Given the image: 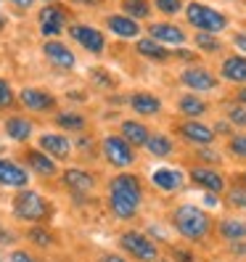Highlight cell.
Instances as JSON below:
<instances>
[{
  "instance_id": "obj_16",
  "label": "cell",
  "mask_w": 246,
  "mask_h": 262,
  "mask_svg": "<svg viewBox=\"0 0 246 262\" xmlns=\"http://www.w3.org/2000/svg\"><path fill=\"white\" fill-rule=\"evenodd\" d=\"M222 77L230 82H246V58L243 56H230L222 61Z\"/></svg>"
},
{
  "instance_id": "obj_32",
  "label": "cell",
  "mask_w": 246,
  "mask_h": 262,
  "mask_svg": "<svg viewBox=\"0 0 246 262\" xmlns=\"http://www.w3.org/2000/svg\"><path fill=\"white\" fill-rule=\"evenodd\" d=\"M228 119L233 122V125H238V127H246V106L241 103V106H230L228 109Z\"/></svg>"
},
{
  "instance_id": "obj_27",
  "label": "cell",
  "mask_w": 246,
  "mask_h": 262,
  "mask_svg": "<svg viewBox=\"0 0 246 262\" xmlns=\"http://www.w3.org/2000/svg\"><path fill=\"white\" fill-rule=\"evenodd\" d=\"M29 164H32V169L40 175H56V164L40 151H29Z\"/></svg>"
},
{
  "instance_id": "obj_5",
  "label": "cell",
  "mask_w": 246,
  "mask_h": 262,
  "mask_svg": "<svg viewBox=\"0 0 246 262\" xmlns=\"http://www.w3.org/2000/svg\"><path fill=\"white\" fill-rule=\"evenodd\" d=\"M13 212H16L19 220H27V223H35V220H42L48 207H45L42 196L35 193V191H21L16 199H13Z\"/></svg>"
},
{
  "instance_id": "obj_37",
  "label": "cell",
  "mask_w": 246,
  "mask_h": 262,
  "mask_svg": "<svg viewBox=\"0 0 246 262\" xmlns=\"http://www.w3.org/2000/svg\"><path fill=\"white\" fill-rule=\"evenodd\" d=\"M8 262H37V259L32 254H27V252H13Z\"/></svg>"
},
{
  "instance_id": "obj_1",
  "label": "cell",
  "mask_w": 246,
  "mask_h": 262,
  "mask_svg": "<svg viewBox=\"0 0 246 262\" xmlns=\"http://www.w3.org/2000/svg\"><path fill=\"white\" fill-rule=\"evenodd\" d=\"M141 180L135 175H117L109 186V207L119 220H130L141 207Z\"/></svg>"
},
{
  "instance_id": "obj_7",
  "label": "cell",
  "mask_w": 246,
  "mask_h": 262,
  "mask_svg": "<svg viewBox=\"0 0 246 262\" xmlns=\"http://www.w3.org/2000/svg\"><path fill=\"white\" fill-rule=\"evenodd\" d=\"M72 37L80 42L82 48H87L90 53H101V51H103V45H106V40H103V35L98 32V29L85 27V24L72 27Z\"/></svg>"
},
{
  "instance_id": "obj_4",
  "label": "cell",
  "mask_w": 246,
  "mask_h": 262,
  "mask_svg": "<svg viewBox=\"0 0 246 262\" xmlns=\"http://www.w3.org/2000/svg\"><path fill=\"white\" fill-rule=\"evenodd\" d=\"M119 244H122V249H125L127 254H132L135 259H141V262H156V257H159L156 244H153L148 236H143V233H135V230L122 233Z\"/></svg>"
},
{
  "instance_id": "obj_21",
  "label": "cell",
  "mask_w": 246,
  "mask_h": 262,
  "mask_svg": "<svg viewBox=\"0 0 246 262\" xmlns=\"http://www.w3.org/2000/svg\"><path fill=\"white\" fill-rule=\"evenodd\" d=\"M122 133H125V141L132 143V146H146L148 135H151L146 130V125H141V122H125V125H122Z\"/></svg>"
},
{
  "instance_id": "obj_10",
  "label": "cell",
  "mask_w": 246,
  "mask_h": 262,
  "mask_svg": "<svg viewBox=\"0 0 246 262\" xmlns=\"http://www.w3.org/2000/svg\"><path fill=\"white\" fill-rule=\"evenodd\" d=\"M21 101H24L27 109H32V112H51L56 106L53 96H48L45 90H35V88H24L21 90Z\"/></svg>"
},
{
  "instance_id": "obj_22",
  "label": "cell",
  "mask_w": 246,
  "mask_h": 262,
  "mask_svg": "<svg viewBox=\"0 0 246 262\" xmlns=\"http://www.w3.org/2000/svg\"><path fill=\"white\" fill-rule=\"evenodd\" d=\"M130 103H132V109H135L138 114H159V112H162V101L153 98V96H148V93L132 96Z\"/></svg>"
},
{
  "instance_id": "obj_18",
  "label": "cell",
  "mask_w": 246,
  "mask_h": 262,
  "mask_svg": "<svg viewBox=\"0 0 246 262\" xmlns=\"http://www.w3.org/2000/svg\"><path fill=\"white\" fill-rule=\"evenodd\" d=\"M64 183L72 191L85 193V191L93 188V175L85 172V169H66V172H64Z\"/></svg>"
},
{
  "instance_id": "obj_35",
  "label": "cell",
  "mask_w": 246,
  "mask_h": 262,
  "mask_svg": "<svg viewBox=\"0 0 246 262\" xmlns=\"http://www.w3.org/2000/svg\"><path fill=\"white\" fill-rule=\"evenodd\" d=\"M11 101H13V93H11L8 82L0 80V109H6V106H11Z\"/></svg>"
},
{
  "instance_id": "obj_6",
  "label": "cell",
  "mask_w": 246,
  "mask_h": 262,
  "mask_svg": "<svg viewBox=\"0 0 246 262\" xmlns=\"http://www.w3.org/2000/svg\"><path fill=\"white\" fill-rule=\"evenodd\" d=\"M103 157L109 159L114 167H127L135 162V154H132V146L125 141V138H106L103 141Z\"/></svg>"
},
{
  "instance_id": "obj_43",
  "label": "cell",
  "mask_w": 246,
  "mask_h": 262,
  "mask_svg": "<svg viewBox=\"0 0 246 262\" xmlns=\"http://www.w3.org/2000/svg\"><path fill=\"white\" fill-rule=\"evenodd\" d=\"M238 101L246 106V88H241V90H238Z\"/></svg>"
},
{
  "instance_id": "obj_17",
  "label": "cell",
  "mask_w": 246,
  "mask_h": 262,
  "mask_svg": "<svg viewBox=\"0 0 246 262\" xmlns=\"http://www.w3.org/2000/svg\"><path fill=\"white\" fill-rule=\"evenodd\" d=\"M151 180H153V186L162 188V191H175V188H180L183 175L177 172V169H167V167H162V169H156V172L151 175Z\"/></svg>"
},
{
  "instance_id": "obj_29",
  "label": "cell",
  "mask_w": 246,
  "mask_h": 262,
  "mask_svg": "<svg viewBox=\"0 0 246 262\" xmlns=\"http://www.w3.org/2000/svg\"><path fill=\"white\" fill-rule=\"evenodd\" d=\"M196 45H198L204 53H217V51H220V40L214 37V35H209V32H198Z\"/></svg>"
},
{
  "instance_id": "obj_36",
  "label": "cell",
  "mask_w": 246,
  "mask_h": 262,
  "mask_svg": "<svg viewBox=\"0 0 246 262\" xmlns=\"http://www.w3.org/2000/svg\"><path fill=\"white\" fill-rule=\"evenodd\" d=\"M230 204L233 207H246V191H241V188L230 191Z\"/></svg>"
},
{
  "instance_id": "obj_11",
  "label": "cell",
  "mask_w": 246,
  "mask_h": 262,
  "mask_svg": "<svg viewBox=\"0 0 246 262\" xmlns=\"http://www.w3.org/2000/svg\"><path fill=\"white\" fill-rule=\"evenodd\" d=\"M191 178H193V183H198V186L207 188L209 193H220L225 188L222 178L214 172V169H209V167H196L193 172H191Z\"/></svg>"
},
{
  "instance_id": "obj_20",
  "label": "cell",
  "mask_w": 246,
  "mask_h": 262,
  "mask_svg": "<svg viewBox=\"0 0 246 262\" xmlns=\"http://www.w3.org/2000/svg\"><path fill=\"white\" fill-rule=\"evenodd\" d=\"M109 27H111V32L119 35V37H135L138 32H141L138 21L130 19V16H109Z\"/></svg>"
},
{
  "instance_id": "obj_13",
  "label": "cell",
  "mask_w": 246,
  "mask_h": 262,
  "mask_svg": "<svg viewBox=\"0 0 246 262\" xmlns=\"http://www.w3.org/2000/svg\"><path fill=\"white\" fill-rule=\"evenodd\" d=\"M42 51H45V56H48L56 67H61V69H72L74 67V56H72V51L66 48V45H61V42H45Z\"/></svg>"
},
{
  "instance_id": "obj_26",
  "label": "cell",
  "mask_w": 246,
  "mask_h": 262,
  "mask_svg": "<svg viewBox=\"0 0 246 262\" xmlns=\"http://www.w3.org/2000/svg\"><path fill=\"white\" fill-rule=\"evenodd\" d=\"M220 233H222V238H228V241H243V238H246V223L225 220V223L220 225Z\"/></svg>"
},
{
  "instance_id": "obj_28",
  "label": "cell",
  "mask_w": 246,
  "mask_h": 262,
  "mask_svg": "<svg viewBox=\"0 0 246 262\" xmlns=\"http://www.w3.org/2000/svg\"><path fill=\"white\" fill-rule=\"evenodd\" d=\"M180 112L186 114V117H202L207 112V103L198 101L196 96H183L180 98Z\"/></svg>"
},
{
  "instance_id": "obj_30",
  "label": "cell",
  "mask_w": 246,
  "mask_h": 262,
  "mask_svg": "<svg viewBox=\"0 0 246 262\" xmlns=\"http://www.w3.org/2000/svg\"><path fill=\"white\" fill-rule=\"evenodd\" d=\"M122 8H125L130 16H138V19L148 16V3H146V0H125V3H122Z\"/></svg>"
},
{
  "instance_id": "obj_3",
  "label": "cell",
  "mask_w": 246,
  "mask_h": 262,
  "mask_svg": "<svg viewBox=\"0 0 246 262\" xmlns=\"http://www.w3.org/2000/svg\"><path fill=\"white\" fill-rule=\"evenodd\" d=\"M186 16L193 27H198L202 32H209V35H217L228 27V19L222 16L220 11H214L209 6H202V3H188L186 8Z\"/></svg>"
},
{
  "instance_id": "obj_23",
  "label": "cell",
  "mask_w": 246,
  "mask_h": 262,
  "mask_svg": "<svg viewBox=\"0 0 246 262\" xmlns=\"http://www.w3.org/2000/svg\"><path fill=\"white\" fill-rule=\"evenodd\" d=\"M6 133L13 138V141H27L29 135H32V125H29L27 119H19V117H11L6 122Z\"/></svg>"
},
{
  "instance_id": "obj_40",
  "label": "cell",
  "mask_w": 246,
  "mask_h": 262,
  "mask_svg": "<svg viewBox=\"0 0 246 262\" xmlns=\"http://www.w3.org/2000/svg\"><path fill=\"white\" fill-rule=\"evenodd\" d=\"M202 159H207V162H217V154H214V151H202Z\"/></svg>"
},
{
  "instance_id": "obj_24",
  "label": "cell",
  "mask_w": 246,
  "mask_h": 262,
  "mask_svg": "<svg viewBox=\"0 0 246 262\" xmlns=\"http://www.w3.org/2000/svg\"><path fill=\"white\" fill-rule=\"evenodd\" d=\"M146 146H148V151L153 154V157H170L172 154V141L167 135H148Z\"/></svg>"
},
{
  "instance_id": "obj_41",
  "label": "cell",
  "mask_w": 246,
  "mask_h": 262,
  "mask_svg": "<svg viewBox=\"0 0 246 262\" xmlns=\"http://www.w3.org/2000/svg\"><path fill=\"white\" fill-rule=\"evenodd\" d=\"M101 262H127V259H122L117 254H106V257H101Z\"/></svg>"
},
{
  "instance_id": "obj_31",
  "label": "cell",
  "mask_w": 246,
  "mask_h": 262,
  "mask_svg": "<svg viewBox=\"0 0 246 262\" xmlns=\"http://www.w3.org/2000/svg\"><path fill=\"white\" fill-rule=\"evenodd\" d=\"M56 122L61 127H66V130H82L85 127V119L80 114H58Z\"/></svg>"
},
{
  "instance_id": "obj_8",
  "label": "cell",
  "mask_w": 246,
  "mask_h": 262,
  "mask_svg": "<svg viewBox=\"0 0 246 262\" xmlns=\"http://www.w3.org/2000/svg\"><path fill=\"white\" fill-rule=\"evenodd\" d=\"M191 90H212L217 88V77H214L209 69H202V67H193V69H186L180 77Z\"/></svg>"
},
{
  "instance_id": "obj_2",
  "label": "cell",
  "mask_w": 246,
  "mask_h": 262,
  "mask_svg": "<svg viewBox=\"0 0 246 262\" xmlns=\"http://www.w3.org/2000/svg\"><path fill=\"white\" fill-rule=\"evenodd\" d=\"M175 228L183 238L188 241H202L209 233V217L204 209H198L193 204H183L175 209Z\"/></svg>"
},
{
  "instance_id": "obj_33",
  "label": "cell",
  "mask_w": 246,
  "mask_h": 262,
  "mask_svg": "<svg viewBox=\"0 0 246 262\" xmlns=\"http://www.w3.org/2000/svg\"><path fill=\"white\" fill-rule=\"evenodd\" d=\"M230 151H233L236 157L246 159V135H236V138H230Z\"/></svg>"
},
{
  "instance_id": "obj_38",
  "label": "cell",
  "mask_w": 246,
  "mask_h": 262,
  "mask_svg": "<svg viewBox=\"0 0 246 262\" xmlns=\"http://www.w3.org/2000/svg\"><path fill=\"white\" fill-rule=\"evenodd\" d=\"M29 236H32V241H35V244H51V236L45 233V230H32Z\"/></svg>"
},
{
  "instance_id": "obj_15",
  "label": "cell",
  "mask_w": 246,
  "mask_h": 262,
  "mask_svg": "<svg viewBox=\"0 0 246 262\" xmlns=\"http://www.w3.org/2000/svg\"><path fill=\"white\" fill-rule=\"evenodd\" d=\"M180 133H183V138H186V141L202 143V146H207V143L214 141V133H212L207 125H202V122H186V125L180 127Z\"/></svg>"
},
{
  "instance_id": "obj_14",
  "label": "cell",
  "mask_w": 246,
  "mask_h": 262,
  "mask_svg": "<svg viewBox=\"0 0 246 262\" xmlns=\"http://www.w3.org/2000/svg\"><path fill=\"white\" fill-rule=\"evenodd\" d=\"M0 183L3 186H27V172L19 167V164H13V162H6V159H0Z\"/></svg>"
},
{
  "instance_id": "obj_45",
  "label": "cell",
  "mask_w": 246,
  "mask_h": 262,
  "mask_svg": "<svg viewBox=\"0 0 246 262\" xmlns=\"http://www.w3.org/2000/svg\"><path fill=\"white\" fill-rule=\"evenodd\" d=\"M3 24H6V21H3V16H0V29H3Z\"/></svg>"
},
{
  "instance_id": "obj_46",
  "label": "cell",
  "mask_w": 246,
  "mask_h": 262,
  "mask_svg": "<svg viewBox=\"0 0 246 262\" xmlns=\"http://www.w3.org/2000/svg\"><path fill=\"white\" fill-rule=\"evenodd\" d=\"M243 183H246V172H243Z\"/></svg>"
},
{
  "instance_id": "obj_42",
  "label": "cell",
  "mask_w": 246,
  "mask_h": 262,
  "mask_svg": "<svg viewBox=\"0 0 246 262\" xmlns=\"http://www.w3.org/2000/svg\"><path fill=\"white\" fill-rule=\"evenodd\" d=\"M74 3H82V6H98L101 0H74Z\"/></svg>"
},
{
  "instance_id": "obj_25",
  "label": "cell",
  "mask_w": 246,
  "mask_h": 262,
  "mask_svg": "<svg viewBox=\"0 0 246 262\" xmlns=\"http://www.w3.org/2000/svg\"><path fill=\"white\" fill-rule=\"evenodd\" d=\"M138 53L148 56L153 61H164L167 56H170L167 48H162V42H156V40H141V42H138Z\"/></svg>"
},
{
  "instance_id": "obj_9",
  "label": "cell",
  "mask_w": 246,
  "mask_h": 262,
  "mask_svg": "<svg viewBox=\"0 0 246 262\" xmlns=\"http://www.w3.org/2000/svg\"><path fill=\"white\" fill-rule=\"evenodd\" d=\"M61 29H64V13H61V8L45 6L40 11V32L45 37H53V35H61Z\"/></svg>"
},
{
  "instance_id": "obj_12",
  "label": "cell",
  "mask_w": 246,
  "mask_h": 262,
  "mask_svg": "<svg viewBox=\"0 0 246 262\" xmlns=\"http://www.w3.org/2000/svg\"><path fill=\"white\" fill-rule=\"evenodd\" d=\"M151 40L167 42V45H180V42H186V35L175 24H151Z\"/></svg>"
},
{
  "instance_id": "obj_19",
  "label": "cell",
  "mask_w": 246,
  "mask_h": 262,
  "mask_svg": "<svg viewBox=\"0 0 246 262\" xmlns=\"http://www.w3.org/2000/svg\"><path fill=\"white\" fill-rule=\"evenodd\" d=\"M40 148L45 154H53V157H58V159L69 157V141L64 135H42L40 138Z\"/></svg>"
},
{
  "instance_id": "obj_39",
  "label": "cell",
  "mask_w": 246,
  "mask_h": 262,
  "mask_svg": "<svg viewBox=\"0 0 246 262\" xmlns=\"http://www.w3.org/2000/svg\"><path fill=\"white\" fill-rule=\"evenodd\" d=\"M233 42H236L238 48H241V51L246 53V35H236V37H233Z\"/></svg>"
},
{
  "instance_id": "obj_34",
  "label": "cell",
  "mask_w": 246,
  "mask_h": 262,
  "mask_svg": "<svg viewBox=\"0 0 246 262\" xmlns=\"http://www.w3.org/2000/svg\"><path fill=\"white\" fill-rule=\"evenodd\" d=\"M180 0H156V8L162 11V13H177L180 11Z\"/></svg>"
},
{
  "instance_id": "obj_44",
  "label": "cell",
  "mask_w": 246,
  "mask_h": 262,
  "mask_svg": "<svg viewBox=\"0 0 246 262\" xmlns=\"http://www.w3.org/2000/svg\"><path fill=\"white\" fill-rule=\"evenodd\" d=\"M16 6H21V8H27V6H32V0H13Z\"/></svg>"
}]
</instances>
